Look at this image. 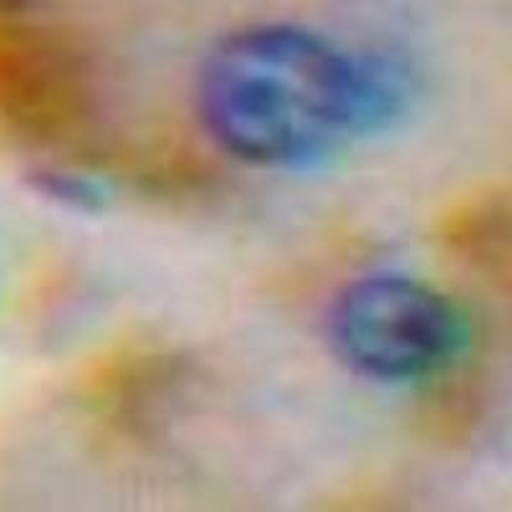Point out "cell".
I'll return each instance as SVG.
<instances>
[{"mask_svg":"<svg viewBox=\"0 0 512 512\" xmlns=\"http://www.w3.org/2000/svg\"><path fill=\"white\" fill-rule=\"evenodd\" d=\"M415 98L408 64L313 29L256 24L210 49L198 116L223 152L254 167L308 169L395 126Z\"/></svg>","mask_w":512,"mask_h":512,"instance_id":"1","label":"cell"},{"mask_svg":"<svg viewBox=\"0 0 512 512\" xmlns=\"http://www.w3.org/2000/svg\"><path fill=\"white\" fill-rule=\"evenodd\" d=\"M326 336L351 374L379 384L431 382L459 364L472 326L446 292L408 274H367L338 292Z\"/></svg>","mask_w":512,"mask_h":512,"instance_id":"2","label":"cell"},{"mask_svg":"<svg viewBox=\"0 0 512 512\" xmlns=\"http://www.w3.org/2000/svg\"><path fill=\"white\" fill-rule=\"evenodd\" d=\"M98 80L70 36L39 24L0 29V123L34 141H64L90 131Z\"/></svg>","mask_w":512,"mask_h":512,"instance_id":"3","label":"cell"}]
</instances>
